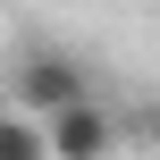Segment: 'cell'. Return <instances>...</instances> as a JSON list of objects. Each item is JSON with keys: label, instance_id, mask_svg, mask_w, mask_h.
Listing matches in <instances>:
<instances>
[{"label": "cell", "instance_id": "cell-2", "mask_svg": "<svg viewBox=\"0 0 160 160\" xmlns=\"http://www.w3.org/2000/svg\"><path fill=\"white\" fill-rule=\"evenodd\" d=\"M42 135H51V160H110V143H118V127H110V110H101V101L59 110Z\"/></svg>", "mask_w": 160, "mask_h": 160}, {"label": "cell", "instance_id": "cell-3", "mask_svg": "<svg viewBox=\"0 0 160 160\" xmlns=\"http://www.w3.org/2000/svg\"><path fill=\"white\" fill-rule=\"evenodd\" d=\"M0 160H51L42 118H25V110H0Z\"/></svg>", "mask_w": 160, "mask_h": 160}, {"label": "cell", "instance_id": "cell-4", "mask_svg": "<svg viewBox=\"0 0 160 160\" xmlns=\"http://www.w3.org/2000/svg\"><path fill=\"white\" fill-rule=\"evenodd\" d=\"M143 135H152V152H160V110H152V127H143Z\"/></svg>", "mask_w": 160, "mask_h": 160}, {"label": "cell", "instance_id": "cell-1", "mask_svg": "<svg viewBox=\"0 0 160 160\" xmlns=\"http://www.w3.org/2000/svg\"><path fill=\"white\" fill-rule=\"evenodd\" d=\"M8 101L25 110V118H59V110H76V101H93V84H84V68L68 59V51H25V68H17V84H8Z\"/></svg>", "mask_w": 160, "mask_h": 160}]
</instances>
